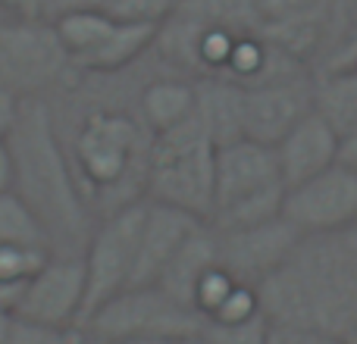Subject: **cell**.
<instances>
[{
  "mask_svg": "<svg viewBox=\"0 0 357 344\" xmlns=\"http://www.w3.org/2000/svg\"><path fill=\"white\" fill-rule=\"evenodd\" d=\"M16 163L13 194H19L41 219L54 253H82L91 238V213L79 178L63 154V144L54 132V119L44 100L22 97L19 119L6 135Z\"/></svg>",
  "mask_w": 357,
  "mask_h": 344,
  "instance_id": "7a4b0ae2",
  "label": "cell"
},
{
  "mask_svg": "<svg viewBox=\"0 0 357 344\" xmlns=\"http://www.w3.org/2000/svg\"><path fill=\"white\" fill-rule=\"evenodd\" d=\"M270 322L264 316H254L245 322H204L201 338L207 344H266Z\"/></svg>",
  "mask_w": 357,
  "mask_h": 344,
  "instance_id": "484cf974",
  "label": "cell"
},
{
  "mask_svg": "<svg viewBox=\"0 0 357 344\" xmlns=\"http://www.w3.org/2000/svg\"><path fill=\"white\" fill-rule=\"evenodd\" d=\"M82 329L88 338L104 344L126 338L182 341L201 335L204 316L195 307L167 295L160 285H135V288H123L100 310H94Z\"/></svg>",
  "mask_w": 357,
  "mask_h": 344,
  "instance_id": "277c9868",
  "label": "cell"
},
{
  "mask_svg": "<svg viewBox=\"0 0 357 344\" xmlns=\"http://www.w3.org/2000/svg\"><path fill=\"white\" fill-rule=\"evenodd\" d=\"M176 344H207L201 338V335H191V338H182V341H176Z\"/></svg>",
  "mask_w": 357,
  "mask_h": 344,
  "instance_id": "f35d334b",
  "label": "cell"
},
{
  "mask_svg": "<svg viewBox=\"0 0 357 344\" xmlns=\"http://www.w3.org/2000/svg\"><path fill=\"white\" fill-rule=\"evenodd\" d=\"M273 188H285L279 175L276 150L270 144L235 138L220 144L213 157V213L222 207L245 201V197L264 194ZM210 213V216H213Z\"/></svg>",
  "mask_w": 357,
  "mask_h": 344,
  "instance_id": "7c38bea8",
  "label": "cell"
},
{
  "mask_svg": "<svg viewBox=\"0 0 357 344\" xmlns=\"http://www.w3.org/2000/svg\"><path fill=\"white\" fill-rule=\"evenodd\" d=\"M314 110V72L260 81L245 88L241 125L245 138L260 144H279V138Z\"/></svg>",
  "mask_w": 357,
  "mask_h": 344,
  "instance_id": "8fae6325",
  "label": "cell"
},
{
  "mask_svg": "<svg viewBox=\"0 0 357 344\" xmlns=\"http://www.w3.org/2000/svg\"><path fill=\"white\" fill-rule=\"evenodd\" d=\"M342 235H345V238H348V244H351L354 251H357V219H354V226L348 228V232H342Z\"/></svg>",
  "mask_w": 357,
  "mask_h": 344,
  "instance_id": "74e56055",
  "label": "cell"
},
{
  "mask_svg": "<svg viewBox=\"0 0 357 344\" xmlns=\"http://www.w3.org/2000/svg\"><path fill=\"white\" fill-rule=\"evenodd\" d=\"M13 316H16V313H6V310H0V344H3V341H6V335H10Z\"/></svg>",
  "mask_w": 357,
  "mask_h": 344,
  "instance_id": "d590c367",
  "label": "cell"
},
{
  "mask_svg": "<svg viewBox=\"0 0 357 344\" xmlns=\"http://www.w3.org/2000/svg\"><path fill=\"white\" fill-rule=\"evenodd\" d=\"M47 257H50V251H41V247L0 244V282L25 285L44 263H47Z\"/></svg>",
  "mask_w": 357,
  "mask_h": 344,
  "instance_id": "d4e9b609",
  "label": "cell"
},
{
  "mask_svg": "<svg viewBox=\"0 0 357 344\" xmlns=\"http://www.w3.org/2000/svg\"><path fill=\"white\" fill-rule=\"evenodd\" d=\"M50 22H54L56 35H60L63 47H66L69 60L75 66L110 35L116 16H110V13H63V16H54Z\"/></svg>",
  "mask_w": 357,
  "mask_h": 344,
  "instance_id": "44dd1931",
  "label": "cell"
},
{
  "mask_svg": "<svg viewBox=\"0 0 357 344\" xmlns=\"http://www.w3.org/2000/svg\"><path fill=\"white\" fill-rule=\"evenodd\" d=\"M266 344H345V338L310 326H270Z\"/></svg>",
  "mask_w": 357,
  "mask_h": 344,
  "instance_id": "f1b7e54d",
  "label": "cell"
},
{
  "mask_svg": "<svg viewBox=\"0 0 357 344\" xmlns=\"http://www.w3.org/2000/svg\"><path fill=\"white\" fill-rule=\"evenodd\" d=\"M273 150H276L282 185L291 188L339 163V135L329 129L326 119L310 110L301 123H295L279 138V144H273Z\"/></svg>",
  "mask_w": 357,
  "mask_h": 344,
  "instance_id": "5bb4252c",
  "label": "cell"
},
{
  "mask_svg": "<svg viewBox=\"0 0 357 344\" xmlns=\"http://www.w3.org/2000/svg\"><path fill=\"white\" fill-rule=\"evenodd\" d=\"M220 266V238L216 232L204 222L197 226L188 238L182 241V247L173 253V260L167 263V269L160 272L157 285L167 295H173L176 301L195 307V291L197 285L207 279V272H213Z\"/></svg>",
  "mask_w": 357,
  "mask_h": 344,
  "instance_id": "9a60e30c",
  "label": "cell"
},
{
  "mask_svg": "<svg viewBox=\"0 0 357 344\" xmlns=\"http://www.w3.org/2000/svg\"><path fill=\"white\" fill-rule=\"evenodd\" d=\"M73 66L50 19L0 22V85L19 97H35Z\"/></svg>",
  "mask_w": 357,
  "mask_h": 344,
  "instance_id": "52a82bcc",
  "label": "cell"
},
{
  "mask_svg": "<svg viewBox=\"0 0 357 344\" xmlns=\"http://www.w3.org/2000/svg\"><path fill=\"white\" fill-rule=\"evenodd\" d=\"M357 35V0H326V41L314 72L342 54Z\"/></svg>",
  "mask_w": 357,
  "mask_h": 344,
  "instance_id": "603a6c76",
  "label": "cell"
},
{
  "mask_svg": "<svg viewBox=\"0 0 357 344\" xmlns=\"http://www.w3.org/2000/svg\"><path fill=\"white\" fill-rule=\"evenodd\" d=\"M0 244L50 251V238H47V232H44L41 219H38L29 203L19 194H13V191L0 194Z\"/></svg>",
  "mask_w": 357,
  "mask_h": 344,
  "instance_id": "7402d4cb",
  "label": "cell"
},
{
  "mask_svg": "<svg viewBox=\"0 0 357 344\" xmlns=\"http://www.w3.org/2000/svg\"><path fill=\"white\" fill-rule=\"evenodd\" d=\"M254 316H264L260 313V304H257V291H254L251 285L238 282L204 322H245V320H254Z\"/></svg>",
  "mask_w": 357,
  "mask_h": 344,
  "instance_id": "83f0119b",
  "label": "cell"
},
{
  "mask_svg": "<svg viewBox=\"0 0 357 344\" xmlns=\"http://www.w3.org/2000/svg\"><path fill=\"white\" fill-rule=\"evenodd\" d=\"M176 16L207 29L260 31V0H182Z\"/></svg>",
  "mask_w": 357,
  "mask_h": 344,
  "instance_id": "ffe728a7",
  "label": "cell"
},
{
  "mask_svg": "<svg viewBox=\"0 0 357 344\" xmlns=\"http://www.w3.org/2000/svg\"><path fill=\"white\" fill-rule=\"evenodd\" d=\"M282 216L301 235H342L357 219V172L345 163L285 188Z\"/></svg>",
  "mask_w": 357,
  "mask_h": 344,
  "instance_id": "ba28073f",
  "label": "cell"
},
{
  "mask_svg": "<svg viewBox=\"0 0 357 344\" xmlns=\"http://www.w3.org/2000/svg\"><path fill=\"white\" fill-rule=\"evenodd\" d=\"M113 344H176V341H160V338H126V341H113Z\"/></svg>",
  "mask_w": 357,
  "mask_h": 344,
  "instance_id": "8d00e7d4",
  "label": "cell"
},
{
  "mask_svg": "<svg viewBox=\"0 0 357 344\" xmlns=\"http://www.w3.org/2000/svg\"><path fill=\"white\" fill-rule=\"evenodd\" d=\"M116 0H50L47 19L63 16V13H113Z\"/></svg>",
  "mask_w": 357,
  "mask_h": 344,
  "instance_id": "4dcf8cb0",
  "label": "cell"
},
{
  "mask_svg": "<svg viewBox=\"0 0 357 344\" xmlns=\"http://www.w3.org/2000/svg\"><path fill=\"white\" fill-rule=\"evenodd\" d=\"M195 119L201 129L210 135V141L220 148L235 138H245V125H241V110H245V88L238 81L229 79H207L195 81Z\"/></svg>",
  "mask_w": 357,
  "mask_h": 344,
  "instance_id": "2e32d148",
  "label": "cell"
},
{
  "mask_svg": "<svg viewBox=\"0 0 357 344\" xmlns=\"http://www.w3.org/2000/svg\"><path fill=\"white\" fill-rule=\"evenodd\" d=\"M85 344H104V341H94V338H85Z\"/></svg>",
  "mask_w": 357,
  "mask_h": 344,
  "instance_id": "60d3db41",
  "label": "cell"
},
{
  "mask_svg": "<svg viewBox=\"0 0 357 344\" xmlns=\"http://www.w3.org/2000/svg\"><path fill=\"white\" fill-rule=\"evenodd\" d=\"M270 326L357 332V251L345 235H304L291 260L254 285Z\"/></svg>",
  "mask_w": 357,
  "mask_h": 344,
  "instance_id": "6da1fadb",
  "label": "cell"
},
{
  "mask_svg": "<svg viewBox=\"0 0 357 344\" xmlns=\"http://www.w3.org/2000/svg\"><path fill=\"white\" fill-rule=\"evenodd\" d=\"M85 263L82 253H50L47 263L25 282L16 316L47 326H82Z\"/></svg>",
  "mask_w": 357,
  "mask_h": 344,
  "instance_id": "30bf717a",
  "label": "cell"
},
{
  "mask_svg": "<svg viewBox=\"0 0 357 344\" xmlns=\"http://www.w3.org/2000/svg\"><path fill=\"white\" fill-rule=\"evenodd\" d=\"M314 113L329 123L335 135L357 125V69L314 75Z\"/></svg>",
  "mask_w": 357,
  "mask_h": 344,
  "instance_id": "d6986e66",
  "label": "cell"
},
{
  "mask_svg": "<svg viewBox=\"0 0 357 344\" xmlns=\"http://www.w3.org/2000/svg\"><path fill=\"white\" fill-rule=\"evenodd\" d=\"M216 144L195 116L160 135H151L144 197L178 207L207 222L213 213Z\"/></svg>",
  "mask_w": 357,
  "mask_h": 344,
  "instance_id": "3957f363",
  "label": "cell"
},
{
  "mask_svg": "<svg viewBox=\"0 0 357 344\" xmlns=\"http://www.w3.org/2000/svg\"><path fill=\"white\" fill-rule=\"evenodd\" d=\"M19 107H22V97L0 85V138H6L13 132V125L19 119Z\"/></svg>",
  "mask_w": 357,
  "mask_h": 344,
  "instance_id": "1f68e13d",
  "label": "cell"
},
{
  "mask_svg": "<svg viewBox=\"0 0 357 344\" xmlns=\"http://www.w3.org/2000/svg\"><path fill=\"white\" fill-rule=\"evenodd\" d=\"M13 178H16V163H13L10 141L0 138V194L13 191Z\"/></svg>",
  "mask_w": 357,
  "mask_h": 344,
  "instance_id": "836d02e7",
  "label": "cell"
},
{
  "mask_svg": "<svg viewBox=\"0 0 357 344\" xmlns=\"http://www.w3.org/2000/svg\"><path fill=\"white\" fill-rule=\"evenodd\" d=\"M345 344H357V332H351V335H348V338H345Z\"/></svg>",
  "mask_w": 357,
  "mask_h": 344,
  "instance_id": "ab89813d",
  "label": "cell"
},
{
  "mask_svg": "<svg viewBox=\"0 0 357 344\" xmlns=\"http://www.w3.org/2000/svg\"><path fill=\"white\" fill-rule=\"evenodd\" d=\"M144 125L116 110H98L82 123L73 148L75 178L85 182L94 194H110L123 188L135 169L148 172Z\"/></svg>",
  "mask_w": 357,
  "mask_h": 344,
  "instance_id": "5b68a950",
  "label": "cell"
},
{
  "mask_svg": "<svg viewBox=\"0 0 357 344\" xmlns=\"http://www.w3.org/2000/svg\"><path fill=\"white\" fill-rule=\"evenodd\" d=\"M85 329L82 326H47L25 316H13L10 335L3 344H85Z\"/></svg>",
  "mask_w": 357,
  "mask_h": 344,
  "instance_id": "cb8c5ba5",
  "label": "cell"
},
{
  "mask_svg": "<svg viewBox=\"0 0 357 344\" xmlns=\"http://www.w3.org/2000/svg\"><path fill=\"white\" fill-rule=\"evenodd\" d=\"M0 3L16 19H47L50 0H0Z\"/></svg>",
  "mask_w": 357,
  "mask_h": 344,
  "instance_id": "d6a6232c",
  "label": "cell"
},
{
  "mask_svg": "<svg viewBox=\"0 0 357 344\" xmlns=\"http://www.w3.org/2000/svg\"><path fill=\"white\" fill-rule=\"evenodd\" d=\"M182 0H116L110 16L126 19V22H142V25H154L160 29L167 19L176 16Z\"/></svg>",
  "mask_w": 357,
  "mask_h": 344,
  "instance_id": "4316f807",
  "label": "cell"
},
{
  "mask_svg": "<svg viewBox=\"0 0 357 344\" xmlns=\"http://www.w3.org/2000/svg\"><path fill=\"white\" fill-rule=\"evenodd\" d=\"M154 35H157L154 25L116 19L110 35H107L85 60L75 63V66L88 69V72H116V69L129 66L132 60H138L148 47H154Z\"/></svg>",
  "mask_w": 357,
  "mask_h": 344,
  "instance_id": "ac0fdd59",
  "label": "cell"
},
{
  "mask_svg": "<svg viewBox=\"0 0 357 344\" xmlns=\"http://www.w3.org/2000/svg\"><path fill=\"white\" fill-rule=\"evenodd\" d=\"M144 219V197L110 210L104 222L91 228L82 263H85V307H82V326L85 320L100 310L110 297L129 288L132 269H135L138 232Z\"/></svg>",
  "mask_w": 357,
  "mask_h": 344,
  "instance_id": "8992f818",
  "label": "cell"
},
{
  "mask_svg": "<svg viewBox=\"0 0 357 344\" xmlns=\"http://www.w3.org/2000/svg\"><path fill=\"white\" fill-rule=\"evenodd\" d=\"M220 238V266L241 285H257L270 272L285 266L304 235L285 216L257 222L235 232H216Z\"/></svg>",
  "mask_w": 357,
  "mask_h": 344,
  "instance_id": "9c48e42d",
  "label": "cell"
},
{
  "mask_svg": "<svg viewBox=\"0 0 357 344\" xmlns=\"http://www.w3.org/2000/svg\"><path fill=\"white\" fill-rule=\"evenodd\" d=\"M320 3L323 0H260V25L301 16V13H307V10H317Z\"/></svg>",
  "mask_w": 357,
  "mask_h": 344,
  "instance_id": "f546056e",
  "label": "cell"
},
{
  "mask_svg": "<svg viewBox=\"0 0 357 344\" xmlns=\"http://www.w3.org/2000/svg\"><path fill=\"white\" fill-rule=\"evenodd\" d=\"M195 81L157 79L142 91V125L151 135L169 132L195 116Z\"/></svg>",
  "mask_w": 357,
  "mask_h": 344,
  "instance_id": "e0dca14e",
  "label": "cell"
},
{
  "mask_svg": "<svg viewBox=\"0 0 357 344\" xmlns=\"http://www.w3.org/2000/svg\"><path fill=\"white\" fill-rule=\"evenodd\" d=\"M197 226H204V219H197V216L185 213L178 207H169V203L144 197V219H142V232H138L135 269H132L129 288H135V285H157V279H160V272L173 260V253L182 247V241Z\"/></svg>",
  "mask_w": 357,
  "mask_h": 344,
  "instance_id": "4fadbf2b",
  "label": "cell"
},
{
  "mask_svg": "<svg viewBox=\"0 0 357 344\" xmlns=\"http://www.w3.org/2000/svg\"><path fill=\"white\" fill-rule=\"evenodd\" d=\"M339 163H345L357 172V125L339 138Z\"/></svg>",
  "mask_w": 357,
  "mask_h": 344,
  "instance_id": "e575fe53",
  "label": "cell"
}]
</instances>
